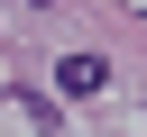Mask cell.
Returning <instances> with one entry per match:
<instances>
[{"instance_id":"cell-1","label":"cell","mask_w":147,"mask_h":137,"mask_svg":"<svg viewBox=\"0 0 147 137\" xmlns=\"http://www.w3.org/2000/svg\"><path fill=\"white\" fill-rule=\"evenodd\" d=\"M55 82L83 100V91H101V82H110V64H101V55H64V73H55Z\"/></svg>"}]
</instances>
